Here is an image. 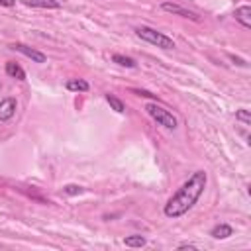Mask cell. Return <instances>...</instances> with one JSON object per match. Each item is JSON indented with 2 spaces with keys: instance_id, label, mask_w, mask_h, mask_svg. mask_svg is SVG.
I'll return each instance as SVG.
<instances>
[{
  "instance_id": "1",
  "label": "cell",
  "mask_w": 251,
  "mask_h": 251,
  "mask_svg": "<svg viewBox=\"0 0 251 251\" xmlns=\"http://www.w3.org/2000/svg\"><path fill=\"white\" fill-rule=\"evenodd\" d=\"M208 184V173L206 171H194L175 192L173 196L165 202L163 206V214L171 220H176L184 214H188L196 202L200 200V196L204 194V188Z\"/></svg>"
},
{
  "instance_id": "2",
  "label": "cell",
  "mask_w": 251,
  "mask_h": 251,
  "mask_svg": "<svg viewBox=\"0 0 251 251\" xmlns=\"http://www.w3.org/2000/svg\"><path fill=\"white\" fill-rule=\"evenodd\" d=\"M135 35L141 39V41H147L159 49H175V41L173 37H169L167 33L163 31H157L155 27H149V25H137L135 29Z\"/></svg>"
},
{
  "instance_id": "3",
  "label": "cell",
  "mask_w": 251,
  "mask_h": 251,
  "mask_svg": "<svg viewBox=\"0 0 251 251\" xmlns=\"http://www.w3.org/2000/svg\"><path fill=\"white\" fill-rule=\"evenodd\" d=\"M145 112L159 124V126H163L165 129H176L178 127V120L165 108V106H161V104H157V102H151V104H147L145 106Z\"/></svg>"
},
{
  "instance_id": "4",
  "label": "cell",
  "mask_w": 251,
  "mask_h": 251,
  "mask_svg": "<svg viewBox=\"0 0 251 251\" xmlns=\"http://www.w3.org/2000/svg\"><path fill=\"white\" fill-rule=\"evenodd\" d=\"M161 10H163V12H169V14H173V16H180V18L190 20V22H200V16H198L196 12L184 8V6L176 4V2H161Z\"/></svg>"
},
{
  "instance_id": "5",
  "label": "cell",
  "mask_w": 251,
  "mask_h": 251,
  "mask_svg": "<svg viewBox=\"0 0 251 251\" xmlns=\"http://www.w3.org/2000/svg\"><path fill=\"white\" fill-rule=\"evenodd\" d=\"M10 49H14V51H18V53L25 55V57H27V59H31L33 63H47V55H45V53L37 51L35 47H29V45H25V43L16 41V43H12V45H10Z\"/></svg>"
},
{
  "instance_id": "6",
  "label": "cell",
  "mask_w": 251,
  "mask_h": 251,
  "mask_svg": "<svg viewBox=\"0 0 251 251\" xmlns=\"http://www.w3.org/2000/svg\"><path fill=\"white\" fill-rule=\"evenodd\" d=\"M16 110H18L16 98H4L0 102V122H10L16 114Z\"/></svg>"
},
{
  "instance_id": "7",
  "label": "cell",
  "mask_w": 251,
  "mask_h": 251,
  "mask_svg": "<svg viewBox=\"0 0 251 251\" xmlns=\"http://www.w3.org/2000/svg\"><path fill=\"white\" fill-rule=\"evenodd\" d=\"M235 22L241 25V27H245V29H251V6L249 4H243V6H239L237 10H235Z\"/></svg>"
},
{
  "instance_id": "8",
  "label": "cell",
  "mask_w": 251,
  "mask_h": 251,
  "mask_svg": "<svg viewBox=\"0 0 251 251\" xmlns=\"http://www.w3.org/2000/svg\"><path fill=\"white\" fill-rule=\"evenodd\" d=\"M22 2L24 6H29V8H41V10H59L61 4L57 0H18Z\"/></svg>"
},
{
  "instance_id": "9",
  "label": "cell",
  "mask_w": 251,
  "mask_h": 251,
  "mask_svg": "<svg viewBox=\"0 0 251 251\" xmlns=\"http://www.w3.org/2000/svg\"><path fill=\"white\" fill-rule=\"evenodd\" d=\"M210 235L214 239H227L229 235H233V227L229 224H216L212 229H210Z\"/></svg>"
},
{
  "instance_id": "10",
  "label": "cell",
  "mask_w": 251,
  "mask_h": 251,
  "mask_svg": "<svg viewBox=\"0 0 251 251\" xmlns=\"http://www.w3.org/2000/svg\"><path fill=\"white\" fill-rule=\"evenodd\" d=\"M4 71H6L8 76H12V78H16V80H25V71H24L16 61H8V63L4 65Z\"/></svg>"
},
{
  "instance_id": "11",
  "label": "cell",
  "mask_w": 251,
  "mask_h": 251,
  "mask_svg": "<svg viewBox=\"0 0 251 251\" xmlns=\"http://www.w3.org/2000/svg\"><path fill=\"white\" fill-rule=\"evenodd\" d=\"M65 88L71 90V92H88L90 84L84 80V78H69L65 82Z\"/></svg>"
},
{
  "instance_id": "12",
  "label": "cell",
  "mask_w": 251,
  "mask_h": 251,
  "mask_svg": "<svg viewBox=\"0 0 251 251\" xmlns=\"http://www.w3.org/2000/svg\"><path fill=\"white\" fill-rule=\"evenodd\" d=\"M112 63H116V65H120V67H126V69H135V67H137L135 59H131V57H127V55H120V53H114V55H112Z\"/></svg>"
},
{
  "instance_id": "13",
  "label": "cell",
  "mask_w": 251,
  "mask_h": 251,
  "mask_svg": "<svg viewBox=\"0 0 251 251\" xmlns=\"http://www.w3.org/2000/svg\"><path fill=\"white\" fill-rule=\"evenodd\" d=\"M147 243V239L143 237V235H126L124 237V245H127V247H143Z\"/></svg>"
},
{
  "instance_id": "14",
  "label": "cell",
  "mask_w": 251,
  "mask_h": 251,
  "mask_svg": "<svg viewBox=\"0 0 251 251\" xmlns=\"http://www.w3.org/2000/svg\"><path fill=\"white\" fill-rule=\"evenodd\" d=\"M106 102H108V104H110V108H112L114 112H118V114H122V112L126 110V106H124V102H122V100H120L118 96H114V94H110V92L106 94Z\"/></svg>"
},
{
  "instance_id": "15",
  "label": "cell",
  "mask_w": 251,
  "mask_h": 251,
  "mask_svg": "<svg viewBox=\"0 0 251 251\" xmlns=\"http://www.w3.org/2000/svg\"><path fill=\"white\" fill-rule=\"evenodd\" d=\"M235 120L241 122L243 126H251V114H249V110H247V108L237 110V112H235Z\"/></svg>"
},
{
  "instance_id": "16",
  "label": "cell",
  "mask_w": 251,
  "mask_h": 251,
  "mask_svg": "<svg viewBox=\"0 0 251 251\" xmlns=\"http://www.w3.org/2000/svg\"><path fill=\"white\" fill-rule=\"evenodd\" d=\"M63 192H65L67 196H78V194L84 192V188H82L80 184H65V186H63Z\"/></svg>"
},
{
  "instance_id": "17",
  "label": "cell",
  "mask_w": 251,
  "mask_h": 251,
  "mask_svg": "<svg viewBox=\"0 0 251 251\" xmlns=\"http://www.w3.org/2000/svg\"><path fill=\"white\" fill-rule=\"evenodd\" d=\"M129 92H133L135 96H143V98H157L155 94H151V92H147V90H141V88H129Z\"/></svg>"
},
{
  "instance_id": "18",
  "label": "cell",
  "mask_w": 251,
  "mask_h": 251,
  "mask_svg": "<svg viewBox=\"0 0 251 251\" xmlns=\"http://www.w3.org/2000/svg\"><path fill=\"white\" fill-rule=\"evenodd\" d=\"M176 249H198L194 243H188V241H184V243H178L176 245Z\"/></svg>"
},
{
  "instance_id": "19",
  "label": "cell",
  "mask_w": 251,
  "mask_h": 251,
  "mask_svg": "<svg viewBox=\"0 0 251 251\" xmlns=\"http://www.w3.org/2000/svg\"><path fill=\"white\" fill-rule=\"evenodd\" d=\"M0 6H4V8H12V6H16V0H0Z\"/></svg>"
},
{
  "instance_id": "20",
  "label": "cell",
  "mask_w": 251,
  "mask_h": 251,
  "mask_svg": "<svg viewBox=\"0 0 251 251\" xmlns=\"http://www.w3.org/2000/svg\"><path fill=\"white\" fill-rule=\"evenodd\" d=\"M0 88H2V84H0Z\"/></svg>"
}]
</instances>
